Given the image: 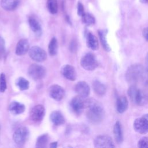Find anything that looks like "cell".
<instances>
[{"label":"cell","mask_w":148,"mask_h":148,"mask_svg":"<svg viewBox=\"0 0 148 148\" xmlns=\"http://www.w3.org/2000/svg\"><path fill=\"white\" fill-rule=\"evenodd\" d=\"M85 109L88 120L92 123L98 124L101 122L105 117V110L102 105L94 99L85 101Z\"/></svg>","instance_id":"cell-1"},{"label":"cell","mask_w":148,"mask_h":148,"mask_svg":"<svg viewBox=\"0 0 148 148\" xmlns=\"http://www.w3.org/2000/svg\"><path fill=\"white\" fill-rule=\"evenodd\" d=\"M145 76L143 66L139 64H132L127 69L125 77L127 82L131 85L136 84L141 81Z\"/></svg>","instance_id":"cell-2"},{"label":"cell","mask_w":148,"mask_h":148,"mask_svg":"<svg viewBox=\"0 0 148 148\" xmlns=\"http://www.w3.org/2000/svg\"><path fill=\"white\" fill-rule=\"evenodd\" d=\"M131 101L139 106H143L148 103V95L143 90L138 88L135 84L131 85L127 91Z\"/></svg>","instance_id":"cell-3"},{"label":"cell","mask_w":148,"mask_h":148,"mask_svg":"<svg viewBox=\"0 0 148 148\" xmlns=\"http://www.w3.org/2000/svg\"><path fill=\"white\" fill-rule=\"evenodd\" d=\"M80 65L87 71H94L98 65L95 55L91 53L86 54L80 60Z\"/></svg>","instance_id":"cell-4"},{"label":"cell","mask_w":148,"mask_h":148,"mask_svg":"<svg viewBox=\"0 0 148 148\" xmlns=\"http://www.w3.org/2000/svg\"><path fill=\"white\" fill-rule=\"evenodd\" d=\"M29 132L26 127H21L17 128L14 132L13 139L14 143L18 146H23L28 139Z\"/></svg>","instance_id":"cell-5"},{"label":"cell","mask_w":148,"mask_h":148,"mask_svg":"<svg viewBox=\"0 0 148 148\" xmlns=\"http://www.w3.org/2000/svg\"><path fill=\"white\" fill-rule=\"evenodd\" d=\"M28 73L29 77L33 80H38L45 77L46 70L43 66L37 64H33L29 66Z\"/></svg>","instance_id":"cell-6"},{"label":"cell","mask_w":148,"mask_h":148,"mask_svg":"<svg viewBox=\"0 0 148 148\" xmlns=\"http://www.w3.org/2000/svg\"><path fill=\"white\" fill-rule=\"evenodd\" d=\"M28 52L31 58L36 62H43L47 58L46 52L38 46H34L31 47Z\"/></svg>","instance_id":"cell-7"},{"label":"cell","mask_w":148,"mask_h":148,"mask_svg":"<svg viewBox=\"0 0 148 148\" xmlns=\"http://www.w3.org/2000/svg\"><path fill=\"white\" fill-rule=\"evenodd\" d=\"M70 106L75 114L80 115L85 108V101L79 96L75 97L70 102Z\"/></svg>","instance_id":"cell-8"},{"label":"cell","mask_w":148,"mask_h":148,"mask_svg":"<svg viewBox=\"0 0 148 148\" xmlns=\"http://www.w3.org/2000/svg\"><path fill=\"white\" fill-rule=\"evenodd\" d=\"M95 147H114L113 140L108 135H99L95 138L94 142Z\"/></svg>","instance_id":"cell-9"},{"label":"cell","mask_w":148,"mask_h":148,"mask_svg":"<svg viewBox=\"0 0 148 148\" xmlns=\"http://www.w3.org/2000/svg\"><path fill=\"white\" fill-rule=\"evenodd\" d=\"M134 130L140 134H145L148 132V120L143 116L137 118L134 122Z\"/></svg>","instance_id":"cell-10"},{"label":"cell","mask_w":148,"mask_h":148,"mask_svg":"<svg viewBox=\"0 0 148 148\" xmlns=\"http://www.w3.org/2000/svg\"><path fill=\"white\" fill-rule=\"evenodd\" d=\"M49 94L51 98L56 101H59L62 100L65 96L64 89L59 85H51L49 88Z\"/></svg>","instance_id":"cell-11"},{"label":"cell","mask_w":148,"mask_h":148,"mask_svg":"<svg viewBox=\"0 0 148 148\" xmlns=\"http://www.w3.org/2000/svg\"><path fill=\"white\" fill-rule=\"evenodd\" d=\"M45 109L42 105H37L33 107L30 111V117L35 122L42 121L45 116Z\"/></svg>","instance_id":"cell-12"},{"label":"cell","mask_w":148,"mask_h":148,"mask_svg":"<svg viewBox=\"0 0 148 148\" xmlns=\"http://www.w3.org/2000/svg\"><path fill=\"white\" fill-rule=\"evenodd\" d=\"M75 90L78 96L83 98L87 97L90 92V88L88 84L84 81L78 82L75 86Z\"/></svg>","instance_id":"cell-13"},{"label":"cell","mask_w":148,"mask_h":148,"mask_svg":"<svg viewBox=\"0 0 148 148\" xmlns=\"http://www.w3.org/2000/svg\"><path fill=\"white\" fill-rule=\"evenodd\" d=\"M61 74L66 79L74 81L76 79V72L75 68L69 64L65 65L61 68Z\"/></svg>","instance_id":"cell-14"},{"label":"cell","mask_w":148,"mask_h":148,"mask_svg":"<svg viewBox=\"0 0 148 148\" xmlns=\"http://www.w3.org/2000/svg\"><path fill=\"white\" fill-rule=\"evenodd\" d=\"M29 50V42L27 39H21L17 43L15 53L17 56H21L25 54Z\"/></svg>","instance_id":"cell-15"},{"label":"cell","mask_w":148,"mask_h":148,"mask_svg":"<svg viewBox=\"0 0 148 148\" xmlns=\"http://www.w3.org/2000/svg\"><path fill=\"white\" fill-rule=\"evenodd\" d=\"M86 43L88 48L92 50H97L99 48V43L97 37L91 32H87L86 34Z\"/></svg>","instance_id":"cell-16"},{"label":"cell","mask_w":148,"mask_h":148,"mask_svg":"<svg viewBox=\"0 0 148 148\" xmlns=\"http://www.w3.org/2000/svg\"><path fill=\"white\" fill-rule=\"evenodd\" d=\"M28 23L31 30L36 34L40 36L42 32V27L39 21L34 16H30L28 18Z\"/></svg>","instance_id":"cell-17"},{"label":"cell","mask_w":148,"mask_h":148,"mask_svg":"<svg viewBox=\"0 0 148 148\" xmlns=\"http://www.w3.org/2000/svg\"><path fill=\"white\" fill-rule=\"evenodd\" d=\"M116 110L119 113H123L125 112L128 107V101L126 97L120 96L116 101Z\"/></svg>","instance_id":"cell-18"},{"label":"cell","mask_w":148,"mask_h":148,"mask_svg":"<svg viewBox=\"0 0 148 148\" xmlns=\"http://www.w3.org/2000/svg\"><path fill=\"white\" fill-rule=\"evenodd\" d=\"M21 0H1V6L5 10H15L20 5Z\"/></svg>","instance_id":"cell-19"},{"label":"cell","mask_w":148,"mask_h":148,"mask_svg":"<svg viewBox=\"0 0 148 148\" xmlns=\"http://www.w3.org/2000/svg\"><path fill=\"white\" fill-rule=\"evenodd\" d=\"M113 134L115 140L118 144H120L123 142L124 136L121 124L120 121H117L113 127Z\"/></svg>","instance_id":"cell-20"},{"label":"cell","mask_w":148,"mask_h":148,"mask_svg":"<svg viewBox=\"0 0 148 148\" xmlns=\"http://www.w3.org/2000/svg\"><path fill=\"white\" fill-rule=\"evenodd\" d=\"M9 109V111L13 114H20L24 112L25 107L23 103L16 101H13L10 103Z\"/></svg>","instance_id":"cell-21"},{"label":"cell","mask_w":148,"mask_h":148,"mask_svg":"<svg viewBox=\"0 0 148 148\" xmlns=\"http://www.w3.org/2000/svg\"><path fill=\"white\" fill-rule=\"evenodd\" d=\"M51 121L56 125H60L65 123V118L60 111L53 112L50 116Z\"/></svg>","instance_id":"cell-22"},{"label":"cell","mask_w":148,"mask_h":148,"mask_svg":"<svg viewBox=\"0 0 148 148\" xmlns=\"http://www.w3.org/2000/svg\"><path fill=\"white\" fill-rule=\"evenodd\" d=\"M92 88L97 95L98 96H103L106 91V86L99 80H94L92 83Z\"/></svg>","instance_id":"cell-23"},{"label":"cell","mask_w":148,"mask_h":148,"mask_svg":"<svg viewBox=\"0 0 148 148\" xmlns=\"http://www.w3.org/2000/svg\"><path fill=\"white\" fill-rule=\"evenodd\" d=\"M98 35L99 36L100 41L101 45L106 51H110L111 50V48L108 44L107 40H106V34H107V30L106 29H99L98 31Z\"/></svg>","instance_id":"cell-24"},{"label":"cell","mask_w":148,"mask_h":148,"mask_svg":"<svg viewBox=\"0 0 148 148\" xmlns=\"http://www.w3.org/2000/svg\"><path fill=\"white\" fill-rule=\"evenodd\" d=\"M49 141V136L47 134H43L39 136L36 142V147L45 148L47 147V143Z\"/></svg>","instance_id":"cell-25"},{"label":"cell","mask_w":148,"mask_h":148,"mask_svg":"<svg viewBox=\"0 0 148 148\" xmlns=\"http://www.w3.org/2000/svg\"><path fill=\"white\" fill-rule=\"evenodd\" d=\"M82 22L87 26H90L94 25L95 23V19L94 17L88 13H84L82 16Z\"/></svg>","instance_id":"cell-26"},{"label":"cell","mask_w":148,"mask_h":148,"mask_svg":"<svg viewBox=\"0 0 148 148\" xmlns=\"http://www.w3.org/2000/svg\"><path fill=\"white\" fill-rule=\"evenodd\" d=\"M48 50L49 52V54L51 56H55L57 53L58 50V42L56 38H53L48 46Z\"/></svg>","instance_id":"cell-27"},{"label":"cell","mask_w":148,"mask_h":148,"mask_svg":"<svg viewBox=\"0 0 148 148\" xmlns=\"http://www.w3.org/2000/svg\"><path fill=\"white\" fill-rule=\"evenodd\" d=\"M16 84L20 90H28L29 87V82L23 77H20L18 78L16 80Z\"/></svg>","instance_id":"cell-28"},{"label":"cell","mask_w":148,"mask_h":148,"mask_svg":"<svg viewBox=\"0 0 148 148\" xmlns=\"http://www.w3.org/2000/svg\"><path fill=\"white\" fill-rule=\"evenodd\" d=\"M47 8L51 14H56L58 11V3L57 0H47Z\"/></svg>","instance_id":"cell-29"},{"label":"cell","mask_w":148,"mask_h":148,"mask_svg":"<svg viewBox=\"0 0 148 148\" xmlns=\"http://www.w3.org/2000/svg\"><path fill=\"white\" fill-rule=\"evenodd\" d=\"M7 88L6 76L4 73H1L0 75V91L3 92Z\"/></svg>","instance_id":"cell-30"},{"label":"cell","mask_w":148,"mask_h":148,"mask_svg":"<svg viewBox=\"0 0 148 148\" xmlns=\"http://www.w3.org/2000/svg\"><path fill=\"white\" fill-rule=\"evenodd\" d=\"M138 146L140 148H148V137L142 138L138 143Z\"/></svg>","instance_id":"cell-31"},{"label":"cell","mask_w":148,"mask_h":148,"mask_svg":"<svg viewBox=\"0 0 148 148\" xmlns=\"http://www.w3.org/2000/svg\"><path fill=\"white\" fill-rule=\"evenodd\" d=\"M5 52V41L0 36V58L3 57Z\"/></svg>","instance_id":"cell-32"},{"label":"cell","mask_w":148,"mask_h":148,"mask_svg":"<svg viewBox=\"0 0 148 148\" xmlns=\"http://www.w3.org/2000/svg\"><path fill=\"white\" fill-rule=\"evenodd\" d=\"M84 13V6L81 2H79L77 3V14L80 16H82Z\"/></svg>","instance_id":"cell-33"},{"label":"cell","mask_w":148,"mask_h":148,"mask_svg":"<svg viewBox=\"0 0 148 148\" xmlns=\"http://www.w3.org/2000/svg\"><path fill=\"white\" fill-rule=\"evenodd\" d=\"M76 41H74V40H72L71 43V45H70V49H71V51H76V48H77V44L75 42Z\"/></svg>","instance_id":"cell-34"},{"label":"cell","mask_w":148,"mask_h":148,"mask_svg":"<svg viewBox=\"0 0 148 148\" xmlns=\"http://www.w3.org/2000/svg\"><path fill=\"white\" fill-rule=\"evenodd\" d=\"M142 34H143V36L144 37V38L146 39V40L148 41V27L145 28L142 32Z\"/></svg>","instance_id":"cell-35"},{"label":"cell","mask_w":148,"mask_h":148,"mask_svg":"<svg viewBox=\"0 0 148 148\" xmlns=\"http://www.w3.org/2000/svg\"><path fill=\"white\" fill-rule=\"evenodd\" d=\"M146 72L148 75V53H147L146 57Z\"/></svg>","instance_id":"cell-36"},{"label":"cell","mask_w":148,"mask_h":148,"mask_svg":"<svg viewBox=\"0 0 148 148\" xmlns=\"http://www.w3.org/2000/svg\"><path fill=\"white\" fill-rule=\"evenodd\" d=\"M57 147V142H53V143H51L50 145V147H51V148H56Z\"/></svg>","instance_id":"cell-37"},{"label":"cell","mask_w":148,"mask_h":148,"mask_svg":"<svg viewBox=\"0 0 148 148\" xmlns=\"http://www.w3.org/2000/svg\"><path fill=\"white\" fill-rule=\"evenodd\" d=\"M140 1L142 3H146L148 2V0H140Z\"/></svg>","instance_id":"cell-38"},{"label":"cell","mask_w":148,"mask_h":148,"mask_svg":"<svg viewBox=\"0 0 148 148\" xmlns=\"http://www.w3.org/2000/svg\"><path fill=\"white\" fill-rule=\"evenodd\" d=\"M143 116L145 118H146V119L148 120V113H147V114H145L143 115Z\"/></svg>","instance_id":"cell-39"},{"label":"cell","mask_w":148,"mask_h":148,"mask_svg":"<svg viewBox=\"0 0 148 148\" xmlns=\"http://www.w3.org/2000/svg\"><path fill=\"white\" fill-rule=\"evenodd\" d=\"M0 130H1V125H0Z\"/></svg>","instance_id":"cell-40"}]
</instances>
